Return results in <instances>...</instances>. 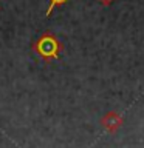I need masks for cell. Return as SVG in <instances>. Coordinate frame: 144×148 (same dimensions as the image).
I'll use <instances>...</instances> for the list:
<instances>
[{
    "instance_id": "cell-1",
    "label": "cell",
    "mask_w": 144,
    "mask_h": 148,
    "mask_svg": "<svg viewBox=\"0 0 144 148\" xmlns=\"http://www.w3.org/2000/svg\"><path fill=\"white\" fill-rule=\"evenodd\" d=\"M60 49V43L54 36L45 34L42 36L39 42L36 43V51L39 53L44 59H57Z\"/></svg>"
},
{
    "instance_id": "cell-2",
    "label": "cell",
    "mask_w": 144,
    "mask_h": 148,
    "mask_svg": "<svg viewBox=\"0 0 144 148\" xmlns=\"http://www.w3.org/2000/svg\"><path fill=\"white\" fill-rule=\"evenodd\" d=\"M123 123H124L123 116L119 113H116V111H109V113L104 114L101 119V125L109 133H116L121 127H123Z\"/></svg>"
},
{
    "instance_id": "cell-3",
    "label": "cell",
    "mask_w": 144,
    "mask_h": 148,
    "mask_svg": "<svg viewBox=\"0 0 144 148\" xmlns=\"http://www.w3.org/2000/svg\"><path fill=\"white\" fill-rule=\"evenodd\" d=\"M67 0H50V6H48V9H46V16H50L51 14V11L56 8V6H59V5H64Z\"/></svg>"
},
{
    "instance_id": "cell-4",
    "label": "cell",
    "mask_w": 144,
    "mask_h": 148,
    "mask_svg": "<svg viewBox=\"0 0 144 148\" xmlns=\"http://www.w3.org/2000/svg\"><path fill=\"white\" fill-rule=\"evenodd\" d=\"M113 2H115V0H99V3L104 5V6H109V5H111Z\"/></svg>"
}]
</instances>
